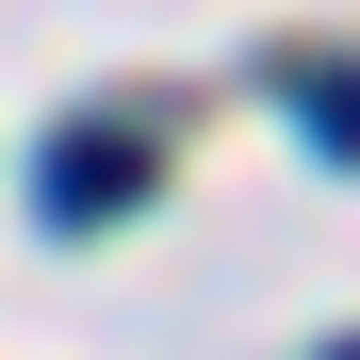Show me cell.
<instances>
[{
  "instance_id": "1",
  "label": "cell",
  "mask_w": 360,
  "mask_h": 360,
  "mask_svg": "<svg viewBox=\"0 0 360 360\" xmlns=\"http://www.w3.org/2000/svg\"><path fill=\"white\" fill-rule=\"evenodd\" d=\"M148 180H164V148H148V131H49L33 213H49V229H115V213H148Z\"/></svg>"
},
{
  "instance_id": "2",
  "label": "cell",
  "mask_w": 360,
  "mask_h": 360,
  "mask_svg": "<svg viewBox=\"0 0 360 360\" xmlns=\"http://www.w3.org/2000/svg\"><path fill=\"white\" fill-rule=\"evenodd\" d=\"M278 98H295V131H311L328 164H360V66H328V49H295V66H278Z\"/></svg>"
},
{
  "instance_id": "3",
  "label": "cell",
  "mask_w": 360,
  "mask_h": 360,
  "mask_svg": "<svg viewBox=\"0 0 360 360\" xmlns=\"http://www.w3.org/2000/svg\"><path fill=\"white\" fill-rule=\"evenodd\" d=\"M328 360H360V344H328Z\"/></svg>"
}]
</instances>
